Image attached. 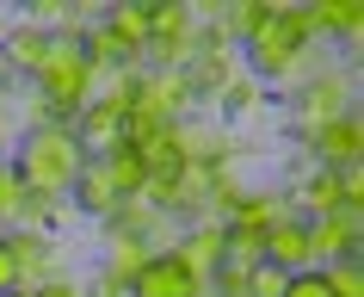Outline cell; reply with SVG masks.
<instances>
[{"label":"cell","instance_id":"11","mask_svg":"<svg viewBox=\"0 0 364 297\" xmlns=\"http://www.w3.org/2000/svg\"><path fill=\"white\" fill-rule=\"evenodd\" d=\"M346 211H358V204L346 198L340 174H333V167H315V174L303 179V192H296V217H346Z\"/></svg>","mask_w":364,"mask_h":297},{"label":"cell","instance_id":"8","mask_svg":"<svg viewBox=\"0 0 364 297\" xmlns=\"http://www.w3.org/2000/svg\"><path fill=\"white\" fill-rule=\"evenodd\" d=\"M309 155H315V167H352V161L364 155V130H358V112H340L333 124H321V130H309Z\"/></svg>","mask_w":364,"mask_h":297},{"label":"cell","instance_id":"21","mask_svg":"<svg viewBox=\"0 0 364 297\" xmlns=\"http://www.w3.org/2000/svg\"><path fill=\"white\" fill-rule=\"evenodd\" d=\"M186 25H198L192 6H179V0H149V31H154V43H161V38H179ZM154 43H149V50H154Z\"/></svg>","mask_w":364,"mask_h":297},{"label":"cell","instance_id":"7","mask_svg":"<svg viewBox=\"0 0 364 297\" xmlns=\"http://www.w3.org/2000/svg\"><path fill=\"white\" fill-rule=\"evenodd\" d=\"M130 297H210V291L186 273V260L173 254V248H161V254H149V266L130 278Z\"/></svg>","mask_w":364,"mask_h":297},{"label":"cell","instance_id":"20","mask_svg":"<svg viewBox=\"0 0 364 297\" xmlns=\"http://www.w3.org/2000/svg\"><path fill=\"white\" fill-rule=\"evenodd\" d=\"M284 211H290V204H284V198H272V192H241V204H235L229 223H241V229H272Z\"/></svg>","mask_w":364,"mask_h":297},{"label":"cell","instance_id":"13","mask_svg":"<svg viewBox=\"0 0 364 297\" xmlns=\"http://www.w3.org/2000/svg\"><path fill=\"white\" fill-rule=\"evenodd\" d=\"M105 31H112L117 43H124V56H149V43H154V31H149V0H124V6H112V13H105Z\"/></svg>","mask_w":364,"mask_h":297},{"label":"cell","instance_id":"28","mask_svg":"<svg viewBox=\"0 0 364 297\" xmlns=\"http://www.w3.org/2000/svg\"><path fill=\"white\" fill-rule=\"evenodd\" d=\"M6 291H19V260L6 254V241H0V297Z\"/></svg>","mask_w":364,"mask_h":297},{"label":"cell","instance_id":"2","mask_svg":"<svg viewBox=\"0 0 364 297\" xmlns=\"http://www.w3.org/2000/svg\"><path fill=\"white\" fill-rule=\"evenodd\" d=\"M309 43H315V31H309V6H284V0H278V13L241 43V50H247V75L253 80L290 75V68L309 56Z\"/></svg>","mask_w":364,"mask_h":297},{"label":"cell","instance_id":"23","mask_svg":"<svg viewBox=\"0 0 364 297\" xmlns=\"http://www.w3.org/2000/svg\"><path fill=\"white\" fill-rule=\"evenodd\" d=\"M321 273H327V291H333V297H364L358 260H333V266H321Z\"/></svg>","mask_w":364,"mask_h":297},{"label":"cell","instance_id":"6","mask_svg":"<svg viewBox=\"0 0 364 297\" xmlns=\"http://www.w3.org/2000/svg\"><path fill=\"white\" fill-rule=\"evenodd\" d=\"M6 254L19 260V291H38V285H50V278H62L56 266V241L43 236V229H6Z\"/></svg>","mask_w":364,"mask_h":297},{"label":"cell","instance_id":"24","mask_svg":"<svg viewBox=\"0 0 364 297\" xmlns=\"http://www.w3.org/2000/svg\"><path fill=\"white\" fill-rule=\"evenodd\" d=\"M19 174H13V161H0V236L13 229V211H19Z\"/></svg>","mask_w":364,"mask_h":297},{"label":"cell","instance_id":"4","mask_svg":"<svg viewBox=\"0 0 364 297\" xmlns=\"http://www.w3.org/2000/svg\"><path fill=\"white\" fill-rule=\"evenodd\" d=\"M68 130H75V142H80V155H87V161L112 155L117 142H124V105L105 99V93H93L75 118H68Z\"/></svg>","mask_w":364,"mask_h":297},{"label":"cell","instance_id":"14","mask_svg":"<svg viewBox=\"0 0 364 297\" xmlns=\"http://www.w3.org/2000/svg\"><path fill=\"white\" fill-rule=\"evenodd\" d=\"M68 198H75L80 217H99V223L117 211V186L105 179V167H99V161H80V174H75V186H68Z\"/></svg>","mask_w":364,"mask_h":297},{"label":"cell","instance_id":"3","mask_svg":"<svg viewBox=\"0 0 364 297\" xmlns=\"http://www.w3.org/2000/svg\"><path fill=\"white\" fill-rule=\"evenodd\" d=\"M198 105V93H192V80L186 75H167V68H136V93H130V112H149V118H161V124H179L186 112Z\"/></svg>","mask_w":364,"mask_h":297},{"label":"cell","instance_id":"9","mask_svg":"<svg viewBox=\"0 0 364 297\" xmlns=\"http://www.w3.org/2000/svg\"><path fill=\"white\" fill-rule=\"evenodd\" d=\"M358 260V211L346 217H309V266Z\"/></svg>","mask_w":364,"mask_h":297},{"label":"cell","instance_id":"19","mask_svg":"<svg viewBox=\"0 0 364 297\" xmlns=\"http://www.w3.org/2000/svg\"><path fill=\"white\" fill-rule=\"evenodd\" d=\"M136 155H142V167H149V174H179V167H186V149H179V124L154 130V137L142 142Z\"/></svg>","mask_w":364,"mask_h":297},{"label":"cell","instance_id":"25","mask_svg":"<svg viewBox=\"0 0 364 297\" xmlns=\"http://www.w3.org/2000/svg\"><path fill=\"white\" fill-rule=\"evenodd\" d=\"M284 297H333V291H327V273H321V266H303V273H290Z\"/></svg>","mask_w":364,"mask_h":297},{"label":"cell","instance_id":"5","mask_svg":"<svg viewBox=\"0 0 364 297\" xmlns=\"http://www.w3.org/2000/svg\"><path fill=\"white\" fill-rule=\"evenodd\" d=\"M340 112H352V75L346 68H333V75H315L296 93V130H321V124H333Z\"/></svg>","mask_w":364,"mask_h":297},{"label":"cell","instance_id":"27","mask_svg":"<svg viewBox=\"0 0 364 297\" xmlns=\"http://www.w3.org/2000/svg\"><path fill=\"white\" fill-rule=\"evenodd\" d=\"M25 297H87V291H80L75 278L62 273V278H50V285H38V291H25Z\"/></svg>","mask_w":364,"mask_h":297},{"label":"cell","instance_id":"12","mask_svg":"<svg viewBox=\"0 0 364 297\" xmlns=\"http://www.w3.org/2000/svg\"><path fill=\"white\" fill-rule=\"evenodd\" d=\"M266 260L272 266H284V273H303L309 266V217L284 211V217L266 229Z\"/></svg>","mask_w":364,"mask_h":297},{"label":"cell","instance_id":"1","mask_svg":"<svg viewBox=\"0 0 364 297\" xmlns=\"http://www.w3.org/2000/svg\"><path fill=\"white\" fill-rule=\"evenodd\" d=\"M80 142L68 124H31L19 142V161H13V174H19V186H31V192H50V198H68V186H75L80 174Z\"/></svg>","mask_w":364,"mask_h":297},{"label":"cell","instance_id":"10","mask_svg":"<svg viewBox=\"0 0 364 297\" xmlns=\"http://www.w3.org/2000/svg\"><path fill=\"white\" fill-rule=\"evenodd\" d=\"M173 254L186 260V273L210 291L216 266H223V223H186V229H179V241H173Z\"/></svg>","mask_w":364,"mask_h":297},{"label":"cell","instance_id":"16","mask_svg":"<svg viewBox=\"0 0 364 297\" xmlns=\"http://www.w3.org/2000/svg\"><path fill=\"white\" fill-rule=\"evenodd\" d=\"M43 56H50V25H13L6 43H0V62L19 68V75H38Z\"/></svg>","mask_w":364,"mask_h":297},{"label":"cell","instance_id":"17","mask_svg":"<svg viewBox=\"0 0 364 297\" xmlns=\"http://www.w3.org/2000/svg\"><path fill=\"white\" fill-rule=\"evenodd\" d=\"M358 25H364L358 0H321V6H309V31L315 38H358Z\"/></svg>","mask_w":364,"mask_h":297},{"label":"cell","instance_id":"30","mask_svg":"<svg viewBox=\"0 0 364 297\" xmlns=\"http://www.w3.org/2000/svg\"><path fill=\"white\" fill-rule=\"evenodd\" d=\"M6 297H25V291H6Z\"/></svg>","mask_w":364,"mask_h":297},{"label":"cell","instance_id":"29","mask_svg":"<svg viewBox=\"0 0 364 297\" xmlns=\"http://www.w3.org/2000/svg\"><path fill=\"white\" fill-rule=\"evenodd\" d=\"M87 297H130V291H124V285H112V278L99 273V278H93V285H87Z\"/></svg>","mask_w":364,"mask_h":297},{"label":"cell","instance_id":"26","mask_svg":"<svg viewBox=\"0 0 364 297\" xmlns=\"http://www.w3.org/2000/svg\"><path fill=\"white\" fill-rule=\"evenodd\" d=\"M223 105H229V112H247V105H253V75L229 80V87H223Z\"/></svg>","mask_w":364,"mask_h":297},{"label":"cell","instance_id":"18","mask_svg":"<svg viewBox=\"0 0 364 297\" xmlns=\"http://www.w3.org/2000/svg\"><path fill=\"white\" fill-rule=\"evenodd\" d=\"M99 167L117 186V198H142V186H149V167H142V155H136L130 142H117L112 155H99Z\"/></svg>","mask_w":364,"mask_h":297},{"label":"cell","instance_id":"15","mask_svg":"<svg viewBox=\"0 0 364 297\" xmlns=\"http://www.w3.org/2000/svg\"><path fill=\"white\" fill-rule=\"evenodd\" d=\"M149 241L142 236H124V229H105V266H99V273L112 278V285H124V291H130V278L142 273V266H149Z\"/></svg>","mask_w":364,"mask_h":297},{"label":"cell","instance_id":"22","mask_svg":"<svg viewBox=\"0 0 364 297\" xmlns=\"http://www.w3.org/2000/svg\"><path fill=\"white\" fill-rule=\"evenodd\" d=\"M290 273L284 266H272V260H259V266H247V297H284Z\"/></svg>","mask_w":364,"mask_h":297}]
</instances>
